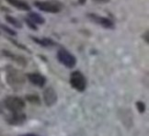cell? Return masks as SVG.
I'll return each mask as SVG.
<instances>
[{
	"mask_svg": "<svg viewBox=\"0 0 149 136\" xmlns=\"http://www.w3.org/2000/svg\"><path fill=\"white\" fill-rule=\"evenodd\" d=\"M136 108L140 113H144L146 111V104L142 101H137L136 102Z\"/></svg>",
	"mask_w": 149,
	"mask_h": 136,
	"instance_id": "ac0fdd59",
	"label": "cell"
},
{
	"mask_svg": "<svg viewBox=\"0 0 149 136\" xmlns=\"http://www.w3.org/2000/svg\"><path fill=\"white\" fill-rule=\"evenodd\" d=\"M31 39L35 43L41 45L42 47H52L57 45V43L50 38H38V37L31 36Z\"/></svg>",
	"mask_w": 149,
	"mask_h": 136,
	"instance_id": "8fae6325",
	"label": "cell"
},
{
	"mask_svg": "<svg viewBox=\"0 0 149 136\" xmlns=\"http://www.w3.org/2000/svg\"><path fill=\"white\" fill-rule=\"evenodd\" d=\"M24 20H25V22H26L27 26H28L29 28H30V29H31L32 31H38V28H37L36 24L34 23V22H32L29 18H25Z\"/></svg>",
	"mask_w": 149,
	"mask_h": 136,
	"instance_id": "2e32d148",
	"label": "cell"
},
{
	"mask_svg": "<svg viewBox=\"0 0 149 136\" xmlns=\"http://www.w3.org/2000/svg\"><path fill=\"white\" fill-rule=\"evenodd\" d=\"M8 4H10L11 6H13L14 8H18L19 10H22V11H30L31 10V7L27 2L22 1V0H6Z\"/></svg>",
	"mask_w": 149,
	"mask_h": 136,
	"instance_id": "7c38bea8",
	"label": "cell"
},
{
	"mask_svg": "<svg viewBox=\"0 0 149 136\" xmlns=\"http://www.w3.org/2000/svg\"><path fill=\"white\" fill-rule=\"evenodd\" d=\"M2 53H3V54L5 56H7V57L12 59L14 62H16V63L18 64V65H19L20 66L25 67L27 65V60H26V58L23 57V56L14 54L13 53H11V52H9V51H7V50H3Z\"/></svg>",
	"mask_w": 149,
	"mask_h": 136,
	"instance_id": "30bf717a",
	"label": "cell"
},
{
	"mask_svg": "<svg viewBox=\"0 0 149 136\" xmlns=\"http://www.w3.org/2000/svg\"><path fill=\"white\" fill-rule=\"evenodd\" d=\"M0 28H1V29H2L3 31H5L7 33H8L9 35H11V36H16V35H17V32H16L15 31H13L12 29H9V28L7 27V26L0 24Z\"/></svg>",
	"mask_w": 149,
	"mask_h": 136,
	"instance_id": "e0dca14e",
	"label": "cell"
},
{
	"mask_svg": "<svg viewBox=\"0 0 149 136\" xmlns=\"http://www.w3.org/2000/svg\"><path fill=\"white\" fill-rule=\"evenodd\" d=\"M21 136H38V135L34 134V133H27V134H23V135H21Z\"/></svg>",
	"mask_w": 149,
	"mask_h": 136,
	"instance_id": "7402d4cb",
	"label": "cell"
},
{
	"mask_svg": "<svg viewBox=\"0 0 149 136\" xmlns=\"http://www.w3.org/2000/svg\"><path fill=\"white\" fill-rule=\"evenodd\" d=\"M7 121L11 125H21L26 121V115L21 111L12 112V114L8 117Z\"/></svg>",
	"mask_w": 149,
	"mask_h": 136,
	"instance_id": "ba28073f",
	"label": "cell"
},
{
	"mask_svg": "<svg viewBox=\"0 0 149 136\" xmlns=\"http://www.w3.org/2000/svg\"><path fill=\"white\" fill-rule=\"evenodd\" d=\"M86 2H87V0H78V3L80 5H85Z\"/></svg>",
	"mask_w": 149,
	"mask_h": 136,
	"instance_id": "44dd1931",
	"label": "cell"
},
{
	"mask_svg": "<svg viewBox=\"0 0 149 136\" xmlns=\"http://www.w3.org/2000/svg\"><path fill=\"white\" fill-rule=\"evenodd\" d=\"M87 16L91 21H93L96 24L103 27L104 29L113 30L114 28H115V24L113 23V21L111 20L110 19L105 18V17L100 16V15L95 14V13H88Z\"/></svg>",
	"mask_w": 149,
	"mask_h": 136,
	"instance_id": "8992f818",
	"label": "cell"
},
{
	"mask_svg": "<svg viewBox=\"0 0 149 136\" xmlns=\"http://www.w3.org/2000/svg\"><path fill=\"white\" fill-rule=\"evenodd\" d=\"M34 6L40 10L46 13L56 14L59 13L64 8V5L57 0H50V1H35Z\"/></svg>",
	"mask_w": 149,
	"mask_h": 136,
	"instance_id": "7a4b0ae2",
	"label": "cell"
},
{
	"mask_svg": "<svg viewBox=\"0 0 149 136\" xmlns=\"http://www.w3.org/2000/svg\"><path fill=\"white\" fill-rule=\"evenodd\" d=\"M95 2H98V3H109L111 0H93Z\"/></svg>",
	"mask_w": 149,
	"mask_h": 136,
	"instance_id": "ffe728a7",
	"label": "cell"
},
{
	"mask_svg": "<svg viewBox=\"0 0 149 136\" xmlns=\"http://www.w3.org/2000/svg\"><path fill=\"white\" fill-rule=\"evenodd\" d=\"M43 100L48 107L54 105L57 102V94L53 87H48L43 91Z\"/></svg>",
	"mask_w": 149,
	"mask_h": 136,
	"instance_id": "52a82bcc",
	"label": "cell"
},
{
	"mask_svg": "<svg viewBox=\"0 0 149 136\" xmlns=\"http://www.w3.org/2000/svg\"><path fill=\"white\" fill-rule=\"evenodd\" d=\"M5 106L11 112L21 111L25 108V101L19 97H8L5 99Z\"/></svg>",
	"mask_w": 149,
	"mask_h": 136,
	"instance_id": "5b68a950",
	"label": "cell"
},
{
	"mask_svg": "<svg viewBox=\"0 0 149 136\" xmlns=\"http://www.w3.org/2000/svg\"><path fill=\"white\" fill-rule=\"evenodd\" d=\"M26 100H28L30 103L34 104V105H40L41 104V99L38 95L34 94H30L26 96Z\"/></svg>",
	"mask_w": 149,
	"mask_h": 136,
	"instance_id": "9a60e30c",
	"label": "cell"
},
{
	"mask_svg": "<svg viewBox=\"0 0 149 136\" xmlns=\"http://www.w3.org/2000/svg\"><path fill=\"white\" fill-rule=\"evenodd\" d=\"M27 77L32 85L34 86H37L39 87H44V85L46 84V78L43 76L41 74H37V73H32V74H28Z\"/></svg>",
	"mask_w": 149,
	"mask_h": 136,
	"instance_id": "9c48e42d",
	"label": "cell"
},
{
	"mask_svg": "<svg viewBox=\"0 0 149 136\" xmlns=\"http://www.w3.org/2000/svg\"><path fill=\"white\" fill-rule=\"evenodd\" d=\"M70 85L79 92H83L87 87V80L80 71H74L70 76Z\"/></svg>",
	"mask_w": 149,
	"mask_h": 136,
	"instance_id": "3957f363",
	"label": "cell"
},
{
	"mask_svg": "<svg viewBox=\"0 0 149 136\" xmlns=\"http://www.w3.org/2000/svg\"><path fill=\"white\" fill-rule=\"evenodd\" d=\"M143 39H144V41H145L146 43L149 42V31H146L144 33V35H143Z\"/></svg>",
	"mask_w": 149,
	"mask_h": 136,
	"instance_id": "d6986e66",
	"label": "cell"
},
{
	"mask_svg": "<svg viewBox=\"0 0 149 136\" xmlns=\"http://www.w3.org/2000/svg\"><path fill=\"white\" fill-rule=\"evenodd\" d=\"M6 20H7L9 24L13 25L14 27L18 28V29H21L22 28V24L20 23V21L12 16H6Z\"/></svg>",
	"mask_w": 149,
	"mask_h": 136,
	"instance_id": "5bb4252c",
	"label": "cell"
},
{
	"mask_svg": "<svg viewBox=\"0 0 149 136\" xmlns=\"http://www.w3.org/2000/svg\"><path fill=\"white\" fill-rule=\"evenodd\" d=\"M7 81L11 87L18 90L25 84V76L20 71L9 66L7 69Z\"/></svg>",
	"mask_w": 149,
	"mask_h": 136,
	"instance_id": "6da1fadb",
	"label": "cell"
},
{
	"mask_svg": "<svg viewBox=\"0 0 149 136\" xmlns=\"http://www.w3.org/2000/svg\"><path fill=\"white\" fill-rule=\"evenodd\" d=\"M57 59L63 65L67 68H73L77 65V58L64 48H61L57 52Z\"/></svg>",
	"mask_w": 149,
	"mask_h": 136,
	"instance_id": "277c9868",
	"label": "cell"
},
{
	"mask_svg": "<svg viewBox=\"0 0 149 136\" xmlns=\"http://www.w3.org/2000/svg\"><path fill=\"white\" fill-rule=\"evenodd\" d=\"M28 18L30 19L32 22H34L35 24L43 25L45 23V19L42 15H40L36 12H30L28 15Z\"/></svg>",
	"mask_w": 149,
	"mask_h": 136,
	"instance_id": "4fadbf2b",
	"label": "cell"
}]
</instances>
